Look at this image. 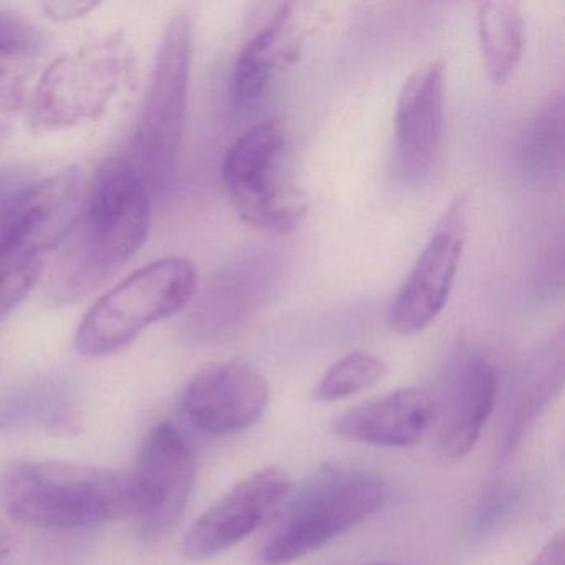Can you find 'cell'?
<instances>
[{
  "label": "cell",
  "mask_w": 565,
  "mask_h": 565,
  "mask_svg": "<svg viewBox=\"0 0 565 565\" xmlns=\"http://www.w3.org/2000/svg\"><path fill=\"white\" fill-rule=\"evenodd\" d=\"M150 230V191L128 158L105 160L54 253L45 292L55 306L90 296L138 253Z\"/></svg>",
  "instance_id": "obj_1"
},
{
  "label": "cell",
  "mask_w": 565,
  "mask_h": 565,
  "mask_svg": "<svg viewBox=\"0 0 565 565\" xmlns=\"http://www.w3.org/2000/svg\"><path fill=\"white\" fill-rule=\"evenodd\" d=\"M0 498L14 521L52 531L134 518V476L72 461H25L6 472Z\"/></svg>",
  "instance_id": "obj_2"
},
{
  "label": "cell",
  "mask_w": 565,
  "mask_h": 565,
  "mask_svg": "<svg viewBox=\"0 0 565 565\" xmlns=\"http://www.w3.org/2000/svg\"><path fill=\"white\" fill-rule=\"evenodd\" d=\"M388 498V482L375 472L327 466L289 495L257 562L287 565L306 557L379 514Z\"/></svg>",
  "instance_id": "obj_3"
},
{
  "label": "cell",
  "mask_w": 565,
  "mask_h": 565,
  "mask_svg": "<svg viewBox=\"0 0 565 565\" xmlns=\"http://www.w3.org/2000/svg\"><path fill=\"white\" fill-rule=\"evenodd\" d=\"M135 54L121 34L62 55L32 87L28 117L38 131H64L100 120L130 84Z\"/></svg>",
  "instance_id": "obj_4"
},
{
  "label": "cell",
  "mask_w": 565,
  "mask_h": 565,
  "mask_svg": "<svg viewBox=\"0 0 565 565\" xmlns=\"http://www.w3.org/2000/svg\"><path fill=\"white\" fill-rule=\"evenodd\" d=\"M198 294V273L183 257L147 264L121 280L90 307L75 335L85 356L120 352L148 327L186 309Z\"/></svg>",
  "instance_id": "obj_5"
},
{
  "label": "cell",
  "mask_w": 565,
  "mask_h": 565,
  "mask_svg": "<svg viewBox=\"0 0 565 565\" xmlns=\"http://www.w3.org/2000/svg\"><path fill=\"white\" fill-rule=\"evenodd\" d=\"M191 62L193 22L177 15L158 47L130 158L150 194L164 193L173 183L186 125Z\"/></svg>",
  "instance_id": "obj_6"
},
{
  "label": "cell",
  "mask_w": 565,
  "mask_h": 565,
  "mask_svg": "<svg viewBox=\"0 0 565 565\" xmlns=\"http://www.w3.org/2000/svg\"><path fill=\"white\" fill-rule=\"evenodd\" d=\"M221 173L241 220L263 233H290L309 211L290 168L286 130L277 121L244 131L227 150Z\"/></svg>",
  "instance_id": "obj_7"
},
{
  "label": "cell",
  "mask_w": 565,
  "mask_h": 565,
  "mask_svg": "<svg viewBox=\"0 0 565 565\" xmlns=\"http://www.w3.org/2000/svg\"><path fill=\"white\" fill-rule=\"evenodd\" d=\"M469 210V194L462 191L436 221L428 243L390 307V326L395 332L416 335L441 316L468 239Z\"/></svg>",
  "instance_id": "obj_8"
},
{
  "label": "cell",
  "mask_w": 565,
  "mask_h": 565,
  "mask_svg": "<svg viewBox=\"0 0 565 565\" xmlns=\"http://www.w3.org/2000/svg\"><path fill=\"white\" fill-rule=\"evenodd\" d=\"M134 476L138 532L145 542L171 534L183 519L196 482V456L173 423H160L141 446Z\"/></svg>",
  "instance_id": "obj_9"
},
{
  "label": "cell",
  "mask_w": 565,
  "mask_h": 565,
  "mask_svg": "<svg viewBox=\"0 0 565 565\" xmlns=\"http://www.w3.org/2000/svg\"><path fill=\"white\" fill-rule=\"evenodd\" d=\"M82 196L74 168L32 181L0 217V273L22 264H47L77 216Z\"/></svg>",
  "instance_id": "obj_10"
},
{
  "label": "cell",
  "mask_w": 565,
  "mask_h": 565,
  "mask_svg": "<svg viewBox=\"0 0 565 565\" xmlns=\"http://www.w3.org/2000/svg\"><path fill=\"white\" fill-rule=\"evenodd\" d=\"M499 373L482 350L458 347L446 360L433 396L439 448L451 459L465 458L481 438L498 402Z\"/></svg>",
  "instance_id": "obj_11"
},
{
  "label": "cell",
  "mask_w": 565,
  "mask_h": 565,
  "mask_svg": "<svg viewBox=\"0 0 565 565\" xmlns=\"http://www.w3.org/2000/svg\"><path fill=\"white\" fill-rule=\"evenodd\" d=\"M292 491V478L284 469L250 472L191 525L184 555L201 562L230 551L280 511Z\"/></svg>",
  "instance_id": "obj_12"
},
{
  "label": "cell",
  "mask_w": 565,
  "mask_h": 565,
  "mask_svg": "<svg viewBox=\"0 0 565 565\" xmlns=\"http://www.w3.org/2000/svg\"><path fill=\"white\" fill-rule=\"evenodd\" d=\"M446 62L419 65L396 100L393 170L405 183L425 181L439 163L445 127Z\"/></svg>",
  "instance_id": "obj_13"
},
{
  "label": "cell",
  "mask_w": 565,
  "mask_h": 565,
  "mask_svg": "<svg viewBox=\"0 0 565 565\" xmlns=\"http://www.w3.org/2000/svg\"><path fill=\"white\" fill-rule=\"evenodd\" d=\"M269 403V383L244 360H226L201 369L188 383L181 409L201 431L236 435L253 428Z\"/></svg>",
  "instance_id": "obj_14"
},
{
  "label": "cell",
  "mask_w": 565,
  "mask_h": 565,
  "mask_svg": "<svg viewBox=\"0 0 565 565\" xmlns=\"http://www.w3.org/2000/svg\"><path fill=\"white\" fill-rule=\"evenodd\" d=\"M276 264L267 256H250L217 270L194 299L184 323L190 342L220 343L236 335L263 307L273 289Z\"/></svg>",
  "instance_id": "obj_15"
},
{
  "label": "cell",
  "mask_w": 565,
  "mask_h": 565,
  "mask_svg": "<svg viewBox=\"0 0 565 565\" xmlns=\"http://www.w3.org/2000/svg\"><path fill=\"white\" fill-rule=\"evenodd\" d=\"M302 34L294 21L292 4L257 6L253 29L244 41L231 75V95L239 105H250L267 90L273 78L297 61Z\"/></svg>",
  "instance_id": "obj_16"
},
{
  "label": "cell",
  "mask_w": 565,
  "mask_h": 565,
  "mask_svg": "<svg viewBox=\"0 0 565 565\" xmlns=\"http://www.w3.org/2000/svg\"><path fill=\"white\" fill-rule=\"evenodd\" d=\"M435 423V403L426 390L399 388L337 416L332 428L340 438L383 448H406Z\"/></svg>",
  "instance_id": "obj_17"
},
{
  "label": "cell",
  "mask_w": 565,
  "mask_h": 565,
  "mask_svg": "<svg viewBox=\"0 0 565 565\" xmlns=\"http://www.w3.org/2000/svg\"><path fill=\"white\" fill-rule=\"evenodd\" d=\"M564 376L565 339L561 329L532 350L515 376L502 445L505 458L521 446L539 416L561 393Z\"/></svg>",
  "instance_id": "obj_18"
},
{
  "label": "cell",
  "mask_w": 565,
  "mask_h": 565,
  "mask_svg": "<svg viewBox=\"0 0 565 565\" xmlns=\"http://www.w3.org/2000/svg\"><path fill=\"white\" fill-rule=\"evenodd\" d=\"M478 39L482 65L492 84H508L524 51V18L511 0H489L478 8Z\"/></svg>",
  "instance_id": "obj_19"
},
{
  "label": "cell",
  "mask_w": 565,
  "mask_h": 565,
  "mask_svg": "<svg viewBox=\"0 0 565 565\" xmlns=\"http://www.w3.org/2000/svg\"><path fill=\"white\" fill-rule=\"evenodd\" d=\"M525 170L541 181H555L564 171V97L548 98L529 124L522 140Z\"/></svg>",
  "instance_id": "obj_20"
},
{
  "label": "cell",
  "mask_w": 565,
  "mask_h": 565,
  "mask_svg": "<svg viewBox=\"0 0 565 565\" xmlns=\"http://www.w3.org/2000/svg\"><path fill=\"white\" fill-rule=\"evenodd\" d=\"M386 363L362 350L337 360L317 383L313 398L320 403L340 402L379 385L386 376Z\"/></svg>",
  "instance_id": "obj_21"
},
{
  "label": "cell",
  "mask_w": 565,
  "mask_h": 565,
  "mask_svg": "<svg viewBox=\"0 0 565 565\" xmlns=\"http://www.w3.org/2000/svg\"><path fill=\"white\" fill-rule=\"evenodd\" d=\"M34 58L24 52H0V150L28 111L34 87Z\"/></svg>",
  "instance_id": "obj_22"
},
{
  "label": "cell",
  "mask_w": 565,
  "mask_h": 565,
  "mask_svg": "<svg viewBox=\"0 0 565 565\" xmlns=\"http://www.w3.org/2000/svg\"><path fill=\"white\" fill-rule=\"evenodd\" d=\"M44 269L45 264L32 263L0 273V322L29 296Z\"/></svg>",
  "instance_id": "obj_23"
},
{
  "label": "cell",
  "mask_w": 565,
  "mask_h": 565,
  "mask_svg": "<svg viewBox=\"0 0 565 565\" xmlns=\"http://www.w3.org/2000/svg\"><path fill=\"white\" fill-rule=\"evenodd\" d=\"M41 47V32L34 25L11 12L0 11V52L38 55Z\"/></svg>",
  "instance_id": "obj_24"
},
{
  "label": "cell",
  "mask_w": 565,
  "mask_h": 565,
  "mask_svg": "<svg viewBox=\"0 0 565 565\" xmlns=\"http://www.w3.org/2000/svg\"><path fill=\"white\" fill-rule=\"evenodd\" d=\"M515 495L509 491L495 492L489 495L488 501L482 502L481 508L478 509L475 522H472V531L476 535H488L489 532L498 529L501 522L505 521L509 512L514 508Z\"/></svg>",
  "instance_id": "obj_25"
},
{
  "label": "cell",
  "mask_w": 565,
  "mask_h": 565,
  "mask_svg": "<svg viewBox=\"0 0 565 565\" xmlns=\"http://www.w3.org/2000/svg\"><path fill=\"white\" fill-rule=\"evenodd\" d=\"M31 183L32 180L28 171L21 170V168L0 170V217Z\"/></svg>",
  "instance_id": "obj_26"
},
{
  "label": "cell",
  "mask_w": 565,
  "mask_h": 565,
  "mask_svg": "<svg viewBox=\"0 0 565 565\" xmlns=\"http://www.w3.org/2000/svg\"><path fill=\"white\" fill-rule=\"evenodd\" d=\"M529 565H565L564 534L554 535Z\"/></svg>",
  "instance_id": "obj_27"
},
{
  "label": "cell",
  "mask_w": 565,
  "mask_h": 565,
  "mask_svg": "<svg viewBox=\"0 0 565 565\" xmlns=\"http://www.w3.org/2000/svg\"><path fill=\"white\" fill-rule=\"evenodd\" d=\"M95 8H97V4H94V2H52V4L44 6L47 14L52 19H58V21L81 18V15L88 14Z\"/></svg>",
  "instance_id": "obj_28"
},
{
  "label": "cell",
  "mask_w": 565,
  "mask_h": 565,
  "mask_svg": "<svg viewBox=\"0 0 565 565\" xmlns=\"http://www.w3.org/2000/svg\"><path fill=\"white\" fill-rule=\"evenodd\" d=\"M12 547H14V539L12 531L4 519L0 518V565H9Z\"/></svg>",
  "instance_id": "obj_29"
},
{
  "label": "cell",
  "mask_w": 565,
  "mask_h": 565,
  "mask_svg": "<svg viewBox=\"0 0 565 565\" xmlns=\"http://www.w3.org/2000/svg\"><path fill=\"white\" fill-rule=\"evenodd\" d=\"M366 565H395V564H386V562H375V564H366Z\"/></svg>",
  "instance_id": "obj_30"
}]
</instances>
